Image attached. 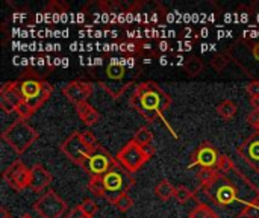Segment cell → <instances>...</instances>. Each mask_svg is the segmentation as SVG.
Masks as SVG:
<instances>
[{"label":"cell","mask_w":259,"mask_h":218,"mask_svg":"<svg viewBox=\"0 0 259 218\" xmlns=\"http://www.w3.org/2000/svg\"><path fill=\"white\" fill-rule=\"evenodd\" d=\"M194 200L209 206L217 218H244L246 211L259 203V188L237 165L219 170L217 176L194 190Z\"/></svg>","instance_id":"1"},{"label":"cell","mask_w":259,"mask_h":218,"mask_svg":"<svg viewBox=\"0 0 259 218\" xmlns=\"http://www.w3.org/2000/svg\"><path fill=\"white\" fill-rule=\"evenodd\" d=\"M129 105L152 124L158 120L165 121L164 112L170 108L171 97L156 82L146 80L135 86Z\"/></svg>","instance_id":"2"},{"label":"cell","mask_w":259,"mask_h":218,"mask_svg":"<svg viewBox=\"0 0 259 218\" xmlns=\"http://www.w3.org/2000/svg\"><path fill=\"white\" fill-rule=\"evenodd\" d=\"M135 182V176L131 171H127L121 164H118L102 176L90 178L88 190L96 197L105 199L112 205L115 199H118L123 194H127L129 190L134 188Z\"/></svg>","instance_id":"3"},{"label":"cell","mask_w":259,"mask_h":218,"mask_svg":"<svg viewBox=\"0 0 259 218\" xmlns=\"http://www.w3.org/2000/svg\"><path fill=\"white\" fill-rule=\"evenodd\" d=\"M39 138V134L26 121L17 118L2 132V140L17 153L23 155Z\"/></svg>","instance_id":"4"},{"label":"cell","mask_w":259,"mask_h":218,"mask_svg":"<svg viewBox=\"0 0 259 218\" xmlns=\"http://www.w3.org/2000/svg\"><path fill=\"white\" fill-rule=\"evenodd\" d=\"M20 91L24 103L32 112L39 109L53 94V85L44 79L36 77H20Z\"/></svg>","instance_id":"5"},{"label":"cell","mask_w":259,"mask_h":218,"mask_svg":"<svg viewBox=\"0 0 259 218\" xmlns=\"http://www.w3.org/2000/svg\"><path fill=\"white\" fill-rule=\"evenodd\" d=\"M155 152H156V149L153 146L143 147V146L137 144L134 140H131L118 150L115 158L127 171H131L134 175V173L140 171L150 161V158L155 155Z\"/></svg>","instance_id":"6"},{"label":"cell","mask_w":259,"mask_h":218,"mask_svg":"<svg viewBox=\"0 0 259 218\" xmlns=\"http://www.w3.org/2000/svg\"><path fill=\"white\" fill-rule=\"evenodd\" d=\"M120 162L117 161L115 156H112L103 146H97L94 150L90 152V155L85 158V161L82 162L80 168L88 173L91 178L94 176H102L106 171H109L111 168H114L115 165H118Z\"/></svg>","instance_id":"7"},{"label":"cell","mask_w":259,"mask_h":218,"mask_svg":"<svg viewBox=\"0 0 259 218\" xmlns=\"http://www.w3.org/2000/svg\"><path fill=\"white\" fill-rule=\"evenodd\" d=\"M32 208L41 218H61L67 212L68 205L59 194H56V191L49 190L33 203Z\"/></svg>","instance_id":"8"},{"label":"cell","mask_w":259,"mask_h":218,"mask_svg":"<svg viewBox=\"0 0 259 218\" xmlns=\"http://www.w3.org/2000/svg\"><path fill=\"white\" fill-rule=\"evenodd\" d=\"M222 159V153L211 141H203L197 146V149L191 155V162L188 168L200 167V168H219Z\"/></svg>","instance_id":"9"},{"label":"cell","mask_w":259,"mask_h":218,"mask_svg":"<svg viewBox=\"0 0 259 218\" xmlns=\"http://www.w3.org/2000/svg\"><path fill=\"white\" fill-rule=\"evenodd\" d=\"M2 178L14 191L20 193L29 188L30 185V168H27L26 164L18 159L3 170Z\"/></svg>","instance_id":"10"},{"label":"cell","mask_w":259,"mask_h":218,"mask_svg":"<svg viewBox=\"0 0 259 218\" xmlns=\"http://www.w3.org/2000/svg\"><path fill=\"white\" fill-rule=\"evenodd\" d=\"M59 150L74 164H77L79 167L82 165V162L85 161V158L90 155V149L83 144L82 138H80V130H74L73 134H70L59 146Z\"/></svg>","instance_id":"11"},{"label":"cell","mask_w":259,"mask_h":218,"mask_svg":"<svg viewBox=\"0 0 259 218\" xmlns=\"http://www.w3.org/2000/svg\"><path fill=\"white\" fill-rule=\"evenodd\" d=\"M23 96L20 91V82L17 80H9L2 85L0 88V108L5 112H15L17 108L23 103Z\"/></svg>","instance_id":"12"},{"label":"cell","mask_w":259,"mask_h":218,"mask_svg":"<svg viewBox=\"0 0 259 218\" xmlns=\"http://www.w3.org/2000/svg\"><path fill=\"white\" fill-rule=\"evenodd\" d=\"M62 94L73 105H77V103H82V102H88V99L93 94V85L90 82L82 80V79H76V80L68 82L62 88Z\"/></svg>","instance_id":"13"},{"label":"cell","mask_w":259,"mask_h":218,"mask_svg":"<svg viewBox=\"0 0 259 218\" xmlns=\"http://www.w3.org/2000/svg\"><path fill=\"white\" fill-rule=\"evenodd\" d=\"M237 153L253 168L256 173H259V134L255 132L249 138H246L238 147Z\"/></svg>","instance_id":"14"},{"label":"cell","mask_w":259,"mask_h":218,"mask_svg":"<svg viewBox=\"0 0 259 218\" xmlns=\"http://www.w3.org/2000/svg\"><path fill=\"white\" fill-rule=\"evenodd\" d=\"M53 181V176L52 173L39 162L33 164L32 168H30V185L29 188L36 193V194H41Z\"/></svg>","instance_id":"15"},{"label":"cell","mask_w":259,"mask_h":218,"mask_svg":"<svg viewBox=\"0 0 259 218\" xmlns=\"http://www.w3.org/2000/svg\"><path fill=\"white\" fill-rule=\"evenodd\" d=\"M103 12H111V14H129V12H137L141 6H144V2H124V0H102L97 3Z\"/></svg>","instance_id":"16"},{"label":"cell","mask_w":259,"mask_h":218,"mask_svg":"<svg viewBox=\"0 0 259 218\" xmlns=\"http://www.w3.org/2000/svg\"><path fill=\"white\" fill-rule=\"evenodd\" d=\"M74 108H76V112H77L80 121L87 127H91V126H94V124H97L100 121V117H102L100 112L93 105H90L88 102L77 103V105H74Z\"/></svg>","instance_id":"17"},{"label":"cell","mask_w":259,"mask_h":218,"mask_svg":"<svg viewBox=\"0 0 259 218\" xmlns=\"http://www.w3.org/2000/svg\"><path fill=\"white\" fill-rule=\"evenodd\" d=\"M215 111H217V114H219V117H220V118H223V120L229 121V120H232V118L237 115V112H238V106H237V103H235L234 100L226 99V100H223L222 103H219V105H217Z\"/></svg>","instance_id":"18"},{"label":"cell","mask_w":259,"mask_h":218,"mask_svg":"<svg viewBox=\"0 0 259 218\" xmlns=\"http://www.w3.org/2000/svg\"><path fill=\"white\" fill-rule=\"evenodd\" d=\"M175 194V185L167 181V179H161L156 185H155V196L162 200V202H167L173 197Z\"/></svg>","instance_id":"19"},{"label":"cell","mask_w":259,"mask_h":218,"mask_svg":"<svg viewBox=\"0 0 259 218\" xmlns=\"http://www.w3.org/2000/svg\"><path fill=\"white\" fill-rule=\"evenodd\" d=\"M106 76H108V79L118 82V80H121L126 76V67L123 64L117 62V61H112L106 67Z\"/></svg>","instance_id":"20"},{"label":"cell","mask_w":259,"mask_h":218,"mask_svg":"<svg viewBox=\"0 0 259 218\" xmlns=\"http://www.w3.org/2000/svg\"><path fill=\"white\" fill-rule=\"evenodd\" d=\"M184 70H185L191 77H196V76H199V74L202 73V70H203V62H202V59L197 58V56H190V58L185 61V64H184Z\"/></svg>","instance_id":"21"},{"label":"cell","mask_w":259,"mask_h":218,"mask_svg":"<svg viewBox=\"0 0 259 218\" xmlns=\"http://www.w3.org/2000/svg\"><path fill=\"white\" fill-rule=\"evenodd\" d=\"M132 140H134L137 144L143 146V147L152 146V141H153V132H152L149 127L141 126V127L135 132V135H134V138H132Z\"/></svg>","instance_id":"22"},{"label":"cell","mask_w":259,"mask_h":218,"mask_svg":"<svg viewBox=\"0 0 259 218\" xmlns=\"http://www.w3.org/2000/svg\"><path fill=\"white\" fill-rule=\"evenodd\" d=\"M173 199H176V202L185 205L188 200L194 199V191H191V190H190L188 187H185V185H176V187H175Z\"/></svg>","instance_id":"23"},{"label":"cell","mask_w":259,"mask_h":218,"mask_svg":"<svg viewBox=\"0 0 259 218\" xmlns=\"http://www.w3.org/2000/svg\"><path fill=\"white\" fill-rule=\"evenodd\" d=\"M188 218H217V215L209 206H206L203 203H197V206H194L190 211Z\"/></svg>","instance_id":"24"},{"label":"cell","mask_w":259,"mask_h":218,"mask_svg":"<svg viewBox=\"0 0 259 218\" xmlns=\"http://www.w3.org/2000/svg\"><path fill=\"white\" fill-rule=\"evenodd\" d=\"M68 11V5L65 2H59V0H52L47 3V6L44 8L42 12L46 14H64Z\"/></svg>","instance_id":"25"},{"label":"cell","mask_w":259,"mask_h":218,"mask_svg":"<svg viewBox=\"0 0 259 218\" xmlns=\"http://www.w3.org/2000/svg\"><path fill=\"white\" fill-rule=\"evenodd\" d=\"M219 170L215 168H200L196 175L197 181H199V185H205V184H209L215 176H217Z\"/></svg>","instance_id":"26"},{"label":"cell","mask_w":259,"mask_h":218,"mask_svg":"<svg viewBox=\"0 0 259 218\" xmlns=\"http://www.w3.org/2000/svg\"><path fill=\"white\" fill-rule=\"evenodd\" d=\"M112 205H114L120 212H127V211L134 206V199H132L129 194H123V196H120L118 199H115Z\"/></svg>","instance_id":"27"},{"label":"cell","mask_w":259,"mask_h":218,"mask_svg":"<svg viewBox=\"0 0 259 218\" xmlns=\"http://www.w3.org/2000/svg\"><path fill=\"white\" fill-rule=\"evenodd\" d=\"M229 61H231V58H229V55L228 53H219V55H215L212 59H211V65H212V68L215 70V71H223L225 68H226V65L229 64Z\"/></svg>","instance_id":"28"},{"label":"cell","mask_w":259,"mask_h":218,"mask_svg":"<svg viewBox=\"0 0 259 218\" xmlns=\"http://www.w3.org/2000/svg\"><path fill=\"white\" fill-rule=\"evenodd\" d=\"M80 138H82L83 144H85L90 150H94V149L99 146L97 138H96V135H94L91 130H80Z\"/></svg>","instance_id":"29"},{"label":"cell","mask_w":259,"mask_h":218,"mask_svg":"<svg viewBox=\"0 0 259 218\" xmlns=\"http://www.w3.org/2000/svg\"><path fill=\"white\" fill-rule=\"evenodd\" d=\"M80 208H82V211H83L87 215H90V217H94V215L99 212V206H97V203H96L93 199H85V200L80 203Z\"/></svg>","instance_id":"30"},{"label":"cell","mask_w":259,"mask_h":218,"mask_svg":"<svg viewBox=\"0 0 259 218\" xmlns=\"http://www.w3.org/2000/svg\"><path fill=\"white\" fill-rule=\"evenodd\" d=\"M120 50L127 52V53H140L143 50V44H141V41H129V42L121 44Z\"/></svg>","instance_id":"31"},{"label":"cell","mask_w":259,"mask_h":218,"mask_svg":"<svg viewBox=\"0 0 259 218\" xmlns=\"http://www.w3.org/2000/svg\"><path fill=\"white\" fill-rule=\"evenodd\" d=\"M65 218H93L90 217V215H87L83 211H82V208H80V205H77V206H74V208H71L68 212H67V217Z\"/></svg>","instance_id":"32"},{"label":"cell","mask_w":259,"mask_h":218,"mask_svg":"<svg viewBox=\"0 0 259 218\" xmlns=\"http://www.w3.org/2000/svg\"><path fill=\"white\" fill-rule=\"evenodd\" d=\"M247 123L255 129V132L259 134V111H252L247 115Z\"/></svg>","instance_id":"33"},{"label":"cell","mask_w":259,"mask_h":218,"mask_svg":"<svg viewBox=\"0 0 259 218\" xmlns=\"http://www.w3.org/2000/svg\"><path fill=\"white\" fill-rule=\"evenodd\" d=\"M246 91L250 97H259V80H253L246 86Z\"/></svg>","instance_id":"34"},{"label":"cell","mask_w":259,"mask_h":218,"mask_svg":"<svg viewBox=\"0 0 259 218\" xmlns=\"http://www.w3.org/2000/svg\"><path fill=\"white\" fill-rule=\"evenodd\" d=\"M244 218H259V203L252 205V206L246 211Z\"/></svg>","instance_id":"35"},{"label":"cell","mask_w":259,"mask_h":218,"mask_svg":"<svg viewBox=\"0 0 259 218\" xmlns=\"http://www.w3.org/2000/svg\"><path fill=\"white\" fill-rule=\"evenodd\" d=\"M252 56H253L256 61H259V41L252 46Z\"/></svg>","instance_id":"36"},{"label":"cell","mask_w":259,"mask_h":218,"mask_svg":"<svg viewBox=\"0 0 259 218\" xmlns=\"http://www.w3.org/2000/svg\"><path fill=\"white\" fill-rule=\"evenodd\" d=\"M250 106L253 111H259V97H250Z\"/></svg>","instance_id":"37"},{"label":"cell","mask_w":259,"mask_h":218,"mask_svg":"<svg viewBox=\"0 0 259 218\" xmlns=\"http://www.w3.org/2000/svg\"><path fill=\"white\" fill-rule=\"evenodd\" d=\"M0 218H14V217H12V214H11V212H8V209H6L5 206H2V208H0Z\"/></svg>","instance_id":"38"},{"label":"cell","mask_w":259,"mask_h":218,"mask_svg":"<svg viewBox=\"0 0 259 218\" xmlns=\"http://www.w3.org/2000/svg\"><path fill=\"white\" fill-rule=\"evenodd\" d=\"M250 9H252V12H259V2H253L250 5Z\"/></svg>","instance_id":"39"},{"label":"cell","mask_w":259,"mask_h":218,"mask_svg":"<svg viewBox=\"0 0 259 218\" xmlns=\"http://www.w3.org/2000/svg\"><path fill=\"white\" fill-rule=\"evenodd\" d=\"M20 218H33V217H32L30 214H23V215H21Z\"/></svg>","instance_id":"40"}]
</instances>
